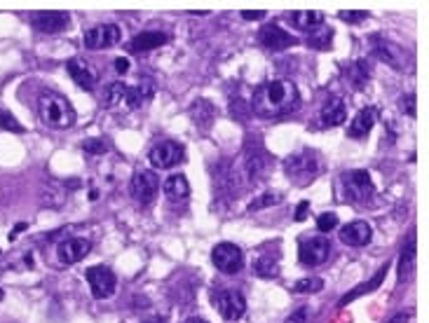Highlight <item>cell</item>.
Here are the masks:
<instances>
[{
  "label": "cell",
  "instance_id": "obj_14",
  "mask_svg": "<svg viewBox=\"0 0 429 323\" xmlns=\"http://www.w3.org/2000/svg\"><path fill=\"white\" fill-rule=\"evenodd\" d=\"M90 251H92V244H90V241L76 237V239L62 241V244H59L57 255H59V262H62V265H76V262L83 260Z\"/></svg>",
  "mask_w": 429,
  "mask_h": 323
},
{
  "label": "cell",
  "instance_id": "obj_44",
  "mask_svg": "<svg viewBox=\"0 0 429 323\" xmlns=\"http://www.w3.org/2000/svg\"><path fill=\"white\" fill-rule=\"evenodd\" d=\"M185 323H206L204 319H197V316H192V319H188Z\"/></svg>",
  "mask_w": 429,
  "mask_h": 323
},
{
  "label": "cell",
  "instance_id": "obj_33",
  "mask_svg": "<svg viewBox=\"0 0 429 323\" xmlns=\"http://www.w3.org/2000/svg\"><path fill=\"white\" fill-rule=\"evenodd\" d=\"M375 54H378L380 59H385V62L390 64L392 69H401L399 59L392 54V43H380V45H375Z\"/></svg>",
  "mask_w": 429,
  "mask_h": 323
},
{
  "label": "cell",
  "instance_id": "obj_37",
  "mask_svg": "<svg viewBox=\"0 0 429 323\" xmlns=\"http://www.w3.org/2000/svg\"><path fill=\"white\" fill-rule=\"evenodd\" d=\"M0 127H3V129H12V131H24V127L19 124L15 115H10V113H0Z\"/></svg>",
  "mask_w": 429,
  "mask_h": 323
},
{
  "label": "cell",
  "instance_id": "obj_18",
  "mask_svg": "<svg viewBox=\"0 0 429 323\" xmlns=\"http://www.w3.org/2000/svg\"><path fill=\"white\" fill-rule=\"evenodd\" d=\"M321 124L324 127H340L347 120V108L345 101L338 96H331L321 108Z\"/></svg>",
  "mask_w": 429,
  "mask_h": 323
},
{
  "label": "cell",
  "instance_id": "obj_26",
  "mask_svg": "<svg viewBox=\"0 0 429 323\" xmlns=\"http://www.w3.org/2000/svg\"><path fill=\"white\" fill-rule=\"evenodd\" d=\"M307 47H312V50H331V43H333V31L328 29V26H317L314 31L307 33Z\"/></svg>",
  "mask_w": 429,
  "mask_h": 323
},
{
  "label": "cell",
  "instance_id": "obj_13",
  "mask_svg": "<svg viewBox=\"0 0 429 323\" xmlns=\"http://www.w3.org/2000/svg\"><path fill=\"white\" fill-rule=\"evenodd\" d=\"M31 22L40 33H62L69 29L71 17L66 12L50 10V12H36V15H31Z\"/></svg>",
  "mask_w": 429,
  "mask_h": 323
},
{
  "label": "cell",
  "instance_id": "obj_8",
  "mask_svg": "<svg viewBox=\"0 0 429 323\" xmlns=\"http://www.w3.org/2000/svg\"><path fill=\"white\" fill-rule=\"evenodd\" d=\"M122 38V31L115 24H101L94 26V29L85 31L83 43L87 50H108V47H115Z\"/></svg>",
  "mask_w": 429,
  "mask_h": 323
},
{
  "label": "cell",
  "instance_id": "obj_20",
  "mask_svg": "<svg viewBox=\"0 0 429 323\" xmlns=\"http://www.w3.org/2000/svg\"><path fill=\"white\" fill-rule=\"evenodd\" d=\"M190 117H192V124L199 127V129H209L211 122L216 120V108L211 106V101L197 99L190 106Z\"/></svg>",
  "mask_w": 429,
  "mask_h": 323
},
{
  "label": "cell",
  "instance_id": "obj_17",
  "mask_svg": "<svg viewBox=\"0 0 429 323\" xmlns=\"http://www.w3.org/2000/svg\"><path fill=\"white\" fill-rule=\"evenodd\" d=\"M66 71H69V76L73 78V82H76L80 89L92 92L94 87H97V76H94L90 66H87L85 62H80V59H71V62H66Z\"/></svg>",
  "mask_w": 429,
  "mask_h": 323
},
{
  "label": "cell",
  "instance_id": "obj_28",
  "mask_svg": "<svg viewBox=\"0 0 429 323\" xmlns=\"http://www.w3.org/2000/svg\"><path fill=\"white\" fill-rule=\"evenodd\" d=\"M253 272H256L258 277L272 279L279 274V262H277V258H272L270 253H263L260 258H256V262H253Z\"/></svg>",
  "mask_w": 429,
  "mask_h": 323
},
{
  "label": "cell",
  "instance_id": "obj_4",
  "mask_svg": "<svg viewBox=\"0 0 429 323\" xmlns=\"http://www.w3.org/2000/svg\"><path fill=\"white\" fill-rule=\"evenodd\" d=\"M284 169H286L289 180H293L296 185H307L310 180H314V176H317L319 164H317V157H314L312 152H300V155H293V157L286 159Z\"/></svg>",
  "mask_w": 429,
  "mask_h": 323
},
{
  "label": "cell",
  "instance_id": "obj_30",
  "mask_svg": "<svg viewBox=\"0 0 429 323\" xmlns=\"http://www.w3.org/2000/svg\"><path fill=\"white\" fill-rule=\"evenodd\" d=\"M324 288V281L317 279V277H310V279H300L296 281V286H293V293H317Z\"/></svg>",
  "mask_w": 429,
  "mask_h": 323
},
{
  "label": "cell",
  "instance_id": "obj_22",
  "mask_svg": "<svg viewBox=\"0 0 429 323\" xmlns=\"http://www.w3.org/2000/svg\"><path fill=\"white\" fill-rule=\"evenodd\" d=\"M289 17L298 31H307V33L314 31L317 26H321V22H324V15L317 10H298V12H291Z\"/></svg>",
  "mask_w": 429,
  "mask_h": 323
},
{
  "label": "cell",
  "instance_id": "obj_21",
  "mask_svg": "<svg viewBox=\"0 0 429 323\" xmlns=\"http://www.w3.org/2000/svg\"><path fill=\"white\" fill-rule=\"evenodd\" d=\"M373 124H375V110L373 108H361L357 113V117L352 120L347 134H350L352 138H364L366 134L373 129Z\"/></svg>",
  "mask_w": 429,
  "mask_h": 323
},
{
  "label": "cell",
  "instance_id": "obj_42",
  "mask_svg": "<svg viewBox=\"0 0 429 323\" xmlns=\"http://www.w3.org/2000/svg\"><path fill=\"white\" fill-rule=\"evenodd\" d=\"M115 71L118 73H127V71H129V62H127L125 57H118L115 59Z\"/></svg>",
  "mask_w": 429,
  "mask_h": 323
},
{
  "label": "cell",
  "instance_id": "obj_40",
  "mask_svg": "<svg viewBox=\"0 0 429 323\" xmlns=\"http://www.w3.org/2000/svg\"><path fill=\"white\" fill-rule=\"evenodd\" d=\"M265 17V12L263 10H253V12H242V19H246V22H258V19H263Z\"/></svg>",
  "mask_w": 429,
  "mask_h": 323
},
{
  "label": "cell",
  "instance_id": "obj_25",
  "mask_svg": "<svg viewBox=\"0 0 429 323\" xmlns=\"http://www.w3.org/2000/svg\"><path fill=\"white\" fill-rule=\"evenodd\" d=\"M387 269H390V265L380 267V269H378V274H375V277H373L371 281H368V284H361V286H357V291H352V293H347L345 298H340L338 307H345L347 302H352L354 298H359V295H364V293H371V291H375V288H378L380 284H383V279L387 277Z\"/></svg>",
  "mask_w": 429,
  "mask_h": 323
},
{
  "label": "cell",
  "instance_id": "obj_9",
  "mask_svg": "<svg viewBox=\"0 0 429 323\" xmlns=\"http://www.w3.org/2000/svg\"><path fill=\"white\" fill-rule=\"evenodd\" d=\"M157 187H160V180L155 176V171H148V169H141L134 173L132 178V194L134 199L141 201V204H150L157 194Z\"/></svg>",
  "mask_w": 429,
  "mask_h": 323
},
{
  "label": "cell",
  "instance_id": "obj_15",
  "mask_svg": "<svg viewBox=\"0 0 429 323\" xmlns=\"http://www.w3.org/2000/svg\"><path fill=\"white\" fill-rule=\"evenodd\" d=\"M373 239V230L366 220H352L340 230V241L347 246H366Z\"/></svg>",
  "mask_w": 429,
  "mask_h": 323
},
{
  "label": "cell",
  "instance_id": "obj_27",
  "mask_svg": "<svg viewBox=\"0 0 429 323\" xmlns=\"http://www.w3.org/2000/svg\"><path fill=\"white\" fill-rule=\"evenodd\" d=\"M413 269H415V237L411 234V239H408V246L404 248V253H401V260H399V281H406L413 274Z\"/></svg>",
  "mask_w": 429,
  "mask_h": 323
},
{
  "label": "cell",
  "instance_id": "obj_34",
  "mask_svg": "<svg viewBox=\"0 0 429 323\" xmlns=\"http://www.w3.org/2000/svg\"><path fill=\"white\" fill-rule=\"evenodd\" d=\"M338 227V215L336 213H321L319 218H317V230L319 232H331V230H336Z\"/></svg>",
  "mask_w": 429,
  "mask_h": 323
},
{
  "label": "cell",
  "instance_id": "obj_10",
  "mask_svg": "<svg viewBox=\"0 0 429 323\" xmlns=\"http://www.w3.org/2000/svg\"><path fill=\"white\" fill-rule=\"evenodd\" d=\"M331 255V244H328L326 237H312L300 244V251H298V258L303 265H321V262L328 260Z\"/></svg>",
  "mask_w": 429,
  "mask_h": 323
},
{
  "label": "cell",
  "instance_id": "obj_11",
  "mask_svg": "<svg viewBox=\"0 0 429 323\" xmlns=\"http://www.w3.org/2000/svg\"><path fill=\"white\" fill-rule=\"evenodd\" d=\"M258 43L265 47V50H272V52H281V50H289L298 43L291 33H286L281 26L277 24H270V26H263L258 33Z\"/></svg>",
  "mask_w": 429,
  "mask_h": 323
},
{
  "label": "cell",
  "instance_id": "obj_23",
  "mask_svg": "<svg viewBox=\"0 0 429 323\" xmlns=\"http://www.w3.org/2000/svg\"><path fill=\"white\" fill-rule=\"evenodd\" d=\"M162 190L167 194V199L169 201H183L188 194H190V185H188V180L185 176H169L162 183Z\"/></svg>",
  "mask_w": 429,
  "mask_h": 323
},
{
  "label": "cell",
  "instance_id": "obj_1",
  "mask_svg": "<svg viewBox=\"0 0 429 323\" xmlns=\"http://www.w3.org/2000/svg\"><path fill=\"white\" fill-rule=\"evenodd\" d=\"M300 94L289 80H270L256 87L251 99V110L258 117H284L298 110Z\"/></svg>",
  "mask_w": 429,
  "mask_h": 323
},
{
  "label": "cell",
  "instance_id": "obj_41",
  "mask_svg": "<svg viewBox=\"0 0 429 323\" xmlns=\"http://www.w3.org/2000/svg\"><path fill=\"white\" fill-rule=\"evenodd\" d=\"M307 211H310V201H300L298 208H296V220H305Z\"/></svg>",
  "mask_w": 429,
  "mask_h": 323
},
{
  "label": "cell",
  "instance_id": "obj_35",
  "mask_svg": "<svg viewBox=\"0 0 429 323\" xmlns=\"http://www.w3.org/2000/svg\"><path fill=\"white\" fill-rule=\"evenodd\" d=\"M338 17L347 24H361L368 19V12L366 10H343V12H338Z\"/></svg>",
  "mask_w": 429,
  "mask_h": 323
},
{
  "label": "cell",
  "instance_id": "obj_2",
  "mask_svg": "<svg viewBox=\"0 0 429 323\" xmlns=\"http://www.w3.org/2000/svg\"><path fill=\"white\" fill-rule=\"evenodd\" d=\"M38 115L52 129H71L76 124V108L57 92H43L38 99Z\"/></svg>",
  "mask_w": 429,
  "mask_h": 323
},
{
  "label": "cell",
  "instance_id": "obj_38",
  "mask_svg": "<svg viewBox=\"0 0 429 323\" xmlns=\"http://www.w3.org/2000/svg\"><path fill=\"white\" fill-rule=\"evenodd\" d=\"M401 110H406L408 117H415V96L408 94V96L401 99Z\"/></svg>",
  "mask_w": 429,
  "mask_h": 323
},
{
  "label": "cell",
  "instance_id": "obj_36",
  "mask_svg": "<svg viewBox=\"0 0 429 323\" xmlns=\"http://www.w3.org/2000/svg\"><path fill=\"white\" fill-rule=\"evenodd\" d=\"M108 150V143H106L104 138H92L85 143V152H92V155H104Z\"/></svg>",
  "mask_w": 429,
  "mask_h": 323
},
{
  "label": "cell",
  "instance_id": "obj_29",
  "mask_svg": "<svg viewBox=\"0 0 429 323\" xmlns=\"http://www.w3.org/2000/svg\"><path fill=\"white\" fill-rule=\"evenodd\" d=\"M127 99V85L125 82H111L104 89V106L106 108H115L122 106Z\"/></svg>",
  "mask_w": 429,
  "mask_h": 323
},
{
  "label": "cell",
  "instance_id": "obj_31",
  "mask_svg": "<svg viewBox=\"0 0 429 323\" xmlns=\"http://www.w3.org/2000/svg\"><path fill=\"white\" fill-rule=\"evenodd\" d=\"M347 73H350L354 87H361L368 78V66H366V62H354L350 69H347Z\"/></svg>",
  "mask_w": 429,
  "mask_h": 323
},
{
  "label": "cell",
  "instance_id": "obj_45",
  "mask_svg": "<svg viewBox=\"0 0 429 323\" xmlns=\"http://www.w3.org/2000/svg\"><path fill=\"white\" fill-rule=\"evenodd\" d=\"M146 323H162V321H160V319H153V321H146Z\"/></svg>",
  "mask_w": 429,
  "mask_h": 323
},
{
  "label": "cell",
  "instance_id": "obj_16",
  "mask_svg": "<svg viewBox=\"0 0 429 323\" xmlns=\"http://www.w3.org/2000/svg\"><path fill=\"white\" fill-rule=\"evenodd\" d=\"M169 43V36L162 31H143L139 33V36H134L129 40V45H127V50L129 52H150V50H157V47H162Z\"/></svg>",
  "mask_w": 429,
  "mask_h": 323
},
{
  "label": "cell",
  "instance_id": "obj_6",
  "mask_svg": "<svg viewBox=\"0 0 429 323\" xmlns=\"http://www.w3.org/2000/svg\"><path fill=\"white\" fill-rule=\"evenodd\" d=\"M87 281H90V288H92V295L97 300H106L115 293V286H118V279L113 274V269H108L106 265H94L85 272Z\"/></svg>",
  "mask_w": 429,
  "mask_h": 323
},
{
  "label": "cell",
  "instance_id": "obj_39",
  "mask_svg": "<svg viewBox=\"0 0 429 323\" xmlns=\"http://www.w3.org/2000/svg\"><path fill=\"white\" fill-rule=\"evenodd\" d=\"M305 319H307V309L303 307V309H298L296 314H291L289 319H286V323H305Z\"/></svg>",
  "mask_w": 429,
  "mask_h": 323
},
{
  "label": "cell",
  "instance_id": "obj_12",
  "mask_svg": "<svg viewBox=\"0 0 429 323\" xmlns=\"http://www.w3.org/2000/svg\"><path fill=\"white\" fill-rule=\"evenodd\" d=\"M216 305H218V312L223 319L227 321H237L239 316L244 314V309H246V300H244V295L239 293V291H218L216 293Z\"/></svg>",
  "mask_w": 429,
  "mask_h": 323
},
{
  "label": "cell",
  "instance_id": "obj_43",
  "mask_svg": "<svg viewBox=\"0 0 429 323\" xmlns=\"http://www.w3.org/2000/svg\"><path fill=\"white\" fill-rule=\"evenodd\" d=\"M408 321V314H397L390 323H406Z\"/></svg>",
  "mask_w": 429,
  "mask_h": 323
},
{
  "label": "cell",
  "instance_id": "obj_46",
  "mask_svg": "<svg viewBox=\"0 0 429 323\" xmlns=\"http://www.w3.org/2000/svg\"><path fill=\"white\" fill-rule=\"evenodd\" d=\"M0 300H3V291H0Z\"/></svg>",
  "mask_w": 429,
  "mask_h": 323
},
{
  "label": "cell",
  "instance_id": "obj_24",
  "mask_svg": "<svg viewBox=\"0 0 429 323\" xmlns=\"http://www.w3.org/2000/svg\"><path fill=\"white\" fill-rule=\"evenodd\" d=\"M267 155L263 152V148H258V152L256 155H251V152H246V157H244V169H246V176H249V180H258V178H263V173L267 169Z\"/></svg>",
  "mask_w": 429,
  "mask_h": 323
},
{
  "label": "cell",
  "instance_id": "obj_5",
  "mask_svg": "<svg viewBox=\"0 0 429 323\" xmlns=\"http://www.w3.org/2000/svg\"><path fill=\"white\" fill-rule=\"evenodd\" d=\"M211 260L216 265L218 272L223 274H237L239 269L244 267V253L239 246L230 244V241H223V244H216L211 251Z\"/></svg>",
  "mask_w": 429,
  "mask_h": 323
},
{
  "label": "cell",
  "instance_id": "obj_3",
  "mask_svg": "<svg viewBox=\"0 0 429 323\" xmlns=\"http://www.w3.org/2000/svg\"><path fill=\"white\" fill-rule=\"evenodd\" d=\"M343 187H345V199L354 201V204H366V201L375 194L371 173L364 169L343 173Z\"/></svg>",
  "mask_w": 429,
  "mask_h": 323
},
{
  "label": "cell",
  "instance_id": "obj_19",
  "mask_svg": "<svg viewBox=\"0 0 429 323\" xmlns=\"http://www.w3.org/2000/svg\"><path fill=\"white\" fill-rule=\"evenodd\" d=\"M155 94V82L150 78H143L139 80L136 87H127V99H125V106L127 108H141L148 99H153Z\"/></svg>",
  "mask_w": 429,
  "mask_h": 323
},
{
  "label": "cell",
  "instance_id": "obj_7",
  "mask_svg": "<svg viewBox=\"0 0 429 323\" xmlns=\"http://www.w3.org/2000/svg\"><path fill=\"white\" fill-rule=\"evenodd\" d=\"M148 159H150L153 169H171V166L185 162V150H183V145H181V143H174V141H162V143H157L150 150Z\"/></svg>",
  "mask_w": 429,
  "mask_h": 323
},
{
  "label": "cell",
  "instance_id": "obj_32",
  "mask_svg": "<svg viewBox=\"0 0 429 323\" xmlns=\"http://www.w3.org/2000/svg\"><path fill=\"white\" fill-rule=\"evenodd\" d=\"M281 201V194L277 192H265V194H260L258 199H253L251 204H249V211H258V208H265V206H272V204H279Z\"/></svg>",
  "mask_w": 429,
  "mask_h": 323
}]
</instances>
